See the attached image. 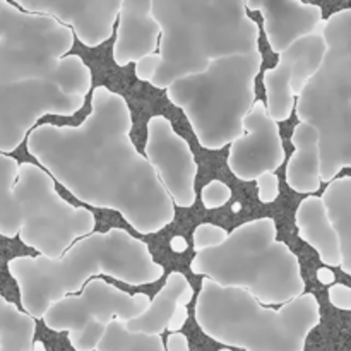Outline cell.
Returning a JSON list of instances; mask_svg holds the SVG:
<instances>
[{
    "mask_svg": "<svg viewBox=\"0 0 351 351\" xmlns=\"http://www.w3.org/2000/svg\"><path fill=\"white\" fill-rule=\"evenodd\" d=\"M298 122L319 132L322 182L336 180L339 171L351 170V99L307 84L297 103Z\"/></svg>",
    "mask_w": 351,
    "mask_h": 351,
    "instance_id": "cell-10",
    "label": "cell"
},
{
    "mask_svg": "<svg viewBox=\"0 0 351 351\" xmlns=\"http://www.w3.org/2000/svg\"><path fill=\"white\" fill-rule=\"evenodd\" d=\"M257 195L263 204H273L280 195V180L276 173H264L256 180Z\"/></svg>",
    "mask_w": 351,
    "mask_h": 351,
    "instance_id": "cell-28",
    "label": "cell"
},
{
    "mask_svg": "<svg viewBox=\"0 0 351 351\" xmlns=\"http://www.w3.org/2000/svg\"><path fill=\"white\" fill-rule=\"evenodd\" d=\"M328 298L332 307L338 311L351 312V287L343 283H335L328 288Z\"/></svg>",
    "mask_w": 351,
    "mask_h": 351,
    "instance_id": "cell-29",
    "label": "cell"
},
{
    "mask_svg": "<svg viewBox=\"0 0 351 351\" xmlns=\"http://www.w3.org/2000/svg\"><path fill=\"white\" fill-rule=\"evenodd\" d=\"M324 40L328 53L317 74L307 82L345 99H351V7L326 19Z\"/></svg>",
    "mask_w": 351,
    "mask_h": 351,
    "instance_id": "cell-16",
    "label": "cell"
},
{
    "mask_svg": "<svg viewBox=\"0 0 351 351\" xmlns=\"http://www.w3.org/2000/svg\"><path fill=\"white\" fill-rule=\"evenodd\" d=\"M247 9L263 16V29L273 53L287 51L295 41L324 29L322 7L300 0H245Z\"/></svg>",
    "mask_w": 351,
    "mask_h": 351,
    "instance_id": "cell-14",
    "label": "cell"
},
{
    "mask_svg": "<svg viewBox=\"0 0 351 351\" xmlns=\"http://www.w3.org/2000/svg\"><path fill=\"white\" fill-rule=\"evenodd\" d=\"M264 91H266V108L274 122H287L291 112L297 110L298 98L291 84V67L283 57H278L274 67L264 71Z\"/></svg>",
    "mask_w": 351,
    "mask_h": 351,
    "instance_id": "cell-22",
    "label": "cell"
},
{
    "mask_svg": "<svg viewBox=\"0 0 351 351\" xmlns=\"http://www.w3.org/2000/svg\"><path fill=\"white\" fill-rule=\"evenodd\" d=\"M161 26L153 16V0H122L117 21L112 57L119 67L144 60L156 53Z\"/></svg>",
    "mask_w": 351,
    "mask_h": 351,
    "instance_id": "cell-15",
    "label": "cell"
},
{
    "mask_svg": "<svg viewBox=\"0 0 351 351\" xmlns=\"http://www.w3.org/2000/svg\"><path fill=\"white\" fill-rule=\"evenodd\" d=\"M55 184L40 165L26 161L21 163L14 187L21 211V242L48 259H60L96 228L95 213L72 206L58 194Z\"/></svg>",
    "mask_w": 351,
    "mask_h": 351,
    "instance_id": "cell-8",
    "label": "cell"
},
{
    "mask_svg": "<svg viewBox=\"0 0 351 351\" xmlns=\"http://www.w3.org/2000/svg\"><path fill=\"white\" fill-rule=\"evenodd\" d=\"M170 247H171V250H173V252L182 254V252H185V250H187L189 243H187V240L184 239V237H175V239H171Z\"/></svg>",
    "mask_w": 351,
    "mask_h": 351,
    "instance_id": "cell-31",
    "label": "cell"
},
{
    "mask_svg": "<svg viewBox=\"0 0 351 351\" xmlns=\"http://www.w3.org/2000/svg\"><path fill=\"white\" fill-rule=\"evenodd\" d=\"M328 215L335 225L341 247V271L351 276V175L336 178L322 192Z\"/></svg>",
    "mask_w": 351,
    "mask_h": 351,
    "instance_id": "cell-20",
    "label": "cell"
},
{
    "mask_svg": "<svg viewBox=\"0 0 351 351\" xmlns=\"http://www.w3.org/2000/svg\"><path fill=\"white\" fill-rule=\"evenodd\" d=\"M293 153L287 161V184L297 194L315 195L321 189L319 132L307 122H298L291 132Z\"/></svg>",
    "mask_w": 351,
    "mask_h": 351,
    "instance_id": "cell-18",
    "label": "cell"
},
{
    "mask_svg": "<svg viewBox=\"0 0 351 351\" xmlns=\"http://www.w3.org/2000/svg\"><path fill=\"white\" fill-rule=\"evenodd\" d=\"M326 53H328V43L322 31H319V33L295 41L287 51L278 55L290 64L291 84H293V93L297 98H300L307 82L319 72Z\"/></svg>",
    "mask_w": 351,
    "mask_h": 351,
    "instance_id": "cell-21",
    "label": "cell"
},
{
    "mask_svg": "<svg viewBox=\"0 0 351 351\" xmlns=\"http://www.w3.org/2000/svg\"><path fill=\"white\" fill-rule=\"evenodd\" d=\"M146 293H127L103 278L89 281L82 291L57 302L47 311L41 321L53 332L75 335L91 322L108 326L113 321L129 322L149 307Z\"/></svg>",
    "mask_w": 351,
    "mask_h": 351,
    "instance_id": "cell-9",
    "label": "cell"
},
{
    "mask_svg": "<svg viewBox=\"0 0 351 351\" xmlns=\"http://www.w3.org/2000/svg\"><path fill=\"white\" fill-rule=\"evenodd\" d=\"M228 235L230 232H226L223 226L213 225V223H202L192 233V245H194L195 252H201V250L221 245L228 239Z\"/></svg>",
    "mask_w": 351,
    "mask_h": 351,
    "instance_id": "cell-26",
    "label": "cell"
},
{
    "mask_svg": "<svg viewBox=\"0 0 351 351\" xmlns=\"http://www.w3.org/2000/svg\"><path fill=\"white\" fill-rule=\"evenodd\" d=\"M125 96L96 86L91 110L79 125L40 123L27 153L81 204L115 211L141 235H156L177 215L163 184L132 137Z\"/></svg>",
    "mask_w": 351,
    "mask_h": 351,
    "instance_id": "cell-1",
    "label": "cell"
},
{
    "mask_svg": "<svg viewBox=\"0 0 351 351\" xmlns=\"http://www.w3.org/2000/svg\"><path fill=\"white\" fill-rule=\"evenodd\" d=\"M298 237L317 252L326 267L341 266V247L335 225L319 195H307L295 211Z\"/></svg>",
    "mask_w": 351,
    "mask_h": 351,
    "instance_id": "cell-17",
    "label": "cell"
},
{
    "mask_svg": "<svg viewBox=\"0 0 351 351\" xmlns=\"http://www.w3.org/2000/svg\"><path fill=\"white\" fill-rule=\"evenodd\" d=\"M21 163L14 156L0 153V235L5 239L19 237L21 211L14 197Z\"/></svg>",
    "mask_w": 351,
    "mask_h": 351,
    "instance_id": "cell-24",
    "label": "cell"
},
{
    "mask_svg": "<svg viewBox=\"0 0 351 351\" xmlns=\"http://www.w3.org/2000/svg\"><path fill=\"white\" fill-rule=\"evenodd\" d=\"M153 16L161 26L160 48L134 72L158 89L221 58L259 51V26L245 0H153Z\"/></svg>",
    "mask_w": 351,
    "mask_h": 351,
    "instance_id": "cell-3",
    "label": "cell"
},
{
    "mask_svg": "<svg viewBox=\"0 0 351 351\" xmlns=\"http://www.w3.org/2000/svg\"><path fill=\"white\" fill-rule=\"evenodd\" d=\"M33 351H48L47 346H45L43 341H36L33 346Z\"/></svg>",
    "mask_w": 351,
    "mask_h": 351,
    "instance_id": "cell-32",
    "label": "cell"
},
{
    "mask_svg": "<svg viewBox=\"0 0 351 351\" xmlns=\"http://www.w3.org/2000/svg\"><path fill=\"white\" fill-rule=\"evenodd\" d=\"M21 9L47 14L71 27L84 47L96 48L115 34L122 0H14Z\"/></svg>",
    "mask_w": 351,
    "mask_h": 351,
    "instance_id": "cell-13",
    "label": "cell"
},
{
    "mask_svg": "<svg viewBox=\"0 0 351 351\" xmlns=\"http://www.w3.org/2000/svg\"><path fill=\"white\" fill-rule=\"evenodd\" d=\"M36 319L0 293V351H33Z\"/></svg>",
    "mask_w": 351,
    "mask_h": 351,
    "instance_id": "cell-23",
    "label": "cell"
},
{
    "mask_svg": "<svg viewBox=\"0 0 351 351\" xmlns=\"http://www.w3.org/2000/svg\"><path fill=\"white\" fill-rule=\"evenodd\" d=\"M7 269L19 288L23 311L34 319H43L51 305L82 291L96 278L147 287L165 274L149 245L119 226L86 237L60 259L19 256L7 263Z\"/></svg>",
    "mask_w": 351,
    "mask_h": 351,
    "instance_id": "cell-4",
    "label": "cell"
},
{
    "mask_svg": "<svg viewBox=\"0 0 351 351\" xmlns=\"http://www.w3.org/2000/svg\"><path fill=\"white\" fill-rule=\"evenodd\" d=\"M285 163V146L280 125L269 117L266 103L257 99L243 120V136L230 146L228 165L235 178L256 182L264 173H276Z\"/></svg>",
    "mask_w": 351,
    "mask_h": 351,
    "instance_id": "cell-12",
    "label": "cell"
},
{
    "mask_svg": "<svg viewBox=\"0 0 351 351\" xmlns=\"http://www.w3.org/2000/svg\"><path fill=\"white\" fill-rule=\"evenodd\" d=\"M232 189H230L225 182L215 178V180L208 182V184L202 187L201 201L206 209H219L225 208V206L232 201Z\"/></svg>",
    "mask_w": 351,
    "mask_h": 351,
    "instance_id": "cell-27",
    "label": "cell"
},
{
    "mask_svg": "<svg viewBox=\"0 0 351 351\" xmlns=\"http://www.w3.org/2000/svg\"><path fill=\"white\" fill-rule=\"evenodd\" d=\"M194 295L187 276L180 271H171L167 276L163 288L151 298L147 311L139 317L125 322L127 329L132 332L163 336L168 332L171 319L177 314L180 304H189Z\"/></svg>",
    "mask_w": 351,
    "mask_h": 351,
    "instance_id": "cell-19",
    "label": "cell"
},
{
    "mask_svg": "<svg viewBox=\"0 0 351 351\" xmlns=\"http://www.w3.org/2000/svg\"><path fill=\"white\" fill-rule=\"evenodd\" d=\"M71 27L0 0V153L16 151L47 115L72 117L93 93V71Z\"/></svg>",
    "mask_w": 351,
    "mask_h": 351,
    "instance_id": "cell-2",
    "label": "cell"
},
{
    "mask_svg": "<svg viewBox=\"0 0 351 351\" xmlns=\"http://www.w3.org/2000/svg\"><path fill=\"white\" fill-rule=\"evenodd\" d=\"M261 67V50L235 55L213 62L208 71L178 79L165 89L206 151L232 146L243 136V120L257 101L256 81Z\"/></svg>",
    "mask_w": 351,
    "mask_h": 351,
    "instance_id": "cell-7",
    "label": "cell"
},
{
    "mask_svg": "<svg viewBox=\"0 0 351 351\" xmlns=\"http://www.w3.org/2000/svg\"><path fill=\"white\" fill-rule=\"evenodd\" d=\"M191 271L225 288H242L267 305H285L305 293L297 254L278 239L269 216L242 223L218 247L195 252Z\"/></svg>",
    "mask_w": 351,
    "mask_h": 351,
    "instance_id": "cell-6",
    "label": "cell"
},
{
    "mask_svg": "<svg viewBox=\"0 0 351 351\" xmlns=\"http://www.w3.org/2000/svg\"><path fill=\"white\" fill-rule=\"evenodd\" d=\"M202 335L237 351H304L321 324V305L305 291L285 305H267L242 288L202 280L194 307Z\"/></svg>",
    "mask_w": 351,
    "mask_h": 351,
    "instance_id": "cell-5",
    "label": "cell"
},
{
    "mask_svg": "<svg viewBox=\"0 0 351 351\" xmlns=\"http://www.w3.org/2000/svg\"><path fill=\"white\" fill-rule=\"evenodd\" d=\"M317 281L329 288L331 285H335V273L329 267H321V269H317Z\"/></svg>",
    "mask_w": 351,
    "mask_h": 351,
    "instance_id": "cell-30",
    "label": "cell"
},
{
    "mask_svg": "<svg viewBox=\"0 0 351 351\" xmlns=\"http://www.w3.org/2000/svg\"><path fill=\"white\" fill-rule=\"evenodd\" d=\"M146 130L144 156L153 165L158 178L175 206L192 208L197 199L195 178L199 173V165L191 144L175 130L173 123L165 115L151 117Z\"/></svg>",
    "mask_w": 351,
    "mask_h": 351,
    "instance_id": "cell-11",
    "label": "cell"
},
{
    "mask_svg": "<svg viewBox=\"0 0 351 351\" xmlns=\"http://www.w3.org/2000/svg\"><path fill=\"white\" fill-rule=\"evenodd\" d=\"M96 351H168L163 336L132 332L123 321L110 322Z\"/></svg>",
    "mask_w": 351,
    "mask_h": 351,
    "instance_id": "cell-25",
    "label": "cell"
}]
</instances>
